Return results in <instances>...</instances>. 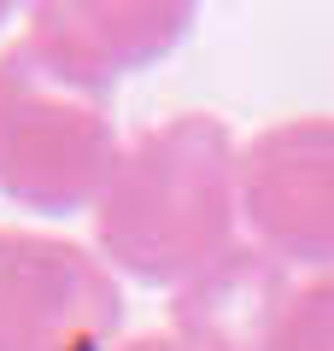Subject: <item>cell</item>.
I'll return each instance as SVG.
<instances>
[{
	"instance_id": "obj_1",
	"label": "cell",
	"mask_w": 334,
	"mask_h": 351,
	"mask_svg": "<svg viewBox=\"0 0 334 351\" xmlns=\"http://www.w3.org/2000/svg\"><path fill=\"white\" fill-rule=\"evenodd\" d=\"M241 147L211 112H176L135 129L94 205V240L111 276L188 287L235 252Z\"/></svg>"
},
{
	"instance_id": "obj_2",
	"label": "cell",
	"mask_w": 334,
	"mask_h": 351,
	"mask_svg": "<svg viewBox=\"0 0 334 351\" xmlns=\"http://www.w3.org/2000/svg\"><path fill=\"white\" fill-rule=\"evenodd\" d=\"M124 135L111 100L59 76L36 47L0 59V188L30 211H82L100 205Z\"/></svg>"
},
{
	"instance_id": "obj_3",
	"label": "cell",
	"mask_w": 334,
	"mask_h": 351,
	"mask_svg": "<svg viewBox=\"0 0 334 351\" xmlns=\"http://www.w3.org/2000/svg\"><path fill=\"white\" fill-rule=\"evenodd\" d=\"M241 223L287 269L334 276V117H287L241 147Z\"/></svg>"
},
{
	"instance_id": "obj_4",
	"label": "cell",
	"mask_w": 334,
	"mask_h": 351,
	"mask_svg": "<svg viewBox=\"0 0 334 351\" xmlns=\"http://www.w3.org/2000/svg\"><path fill=\"white\" fill-rule=\"evenodd\" d=\"M124 293L100 258L47 234H0V351H118Z\"/></svg>"
},
{
	"instance_id": "obj_5",
	"label": "cell",
	"mask_w": 334,
	"mask_h": 351,
	"mask_svg": "<svg viewBox=\"0 0 334 351\" xmlns=\"http://www.w3.org/2000/svg\"><path fill=\"white\" fill-rule=\"evenodd\" d=\"M194 29V6L170 0H111V6H41L30 47L53 64L59 76L111 94L124 76L153 71L170 59Z\"/></svg>"
},
{
	"instance_id": "obj_6",
	"label": "cell",
	"mask_w": 334,
	"mask_h": 351,
	"mask_svg": "<svg viewBox=\"0 0 334 351\" xmlns=\"http://www.w3.org/2000/svg\"><path fill=\"white\" fill-rule=\"evenodd\" d=\"M293 269L258 246H235L223 263L170 293V322L188 351H276Z\"/></svg>"
},
{
	"instance_id": "obj_7",
	"label": "cell",
	"mask_w": 334,
	"mask_h": 351,
	"mask_svg": "<svg viewBox=\"0 0 334 351\" xmlns=\"http://www.w3.org/2000/svg\"><path fill=\"white\" fill-rule=\"evenodd\" d=\"M276 351H334V276H311L293 287Z\"/></svg>"
},
{
	"instance_id": "obj_8",
	"label": "cell",
	"mask_w": 334,
	"mask_h": 351,
	"mask_svg": "<svg viewBox=\"0 0 334 351\" xmlns=\"http://www.w3.org/2000/svg\"><path fill=\"white\" fill-rule=\"evenodd\" d=\"M118 351H188V346L176 334H135V339H124Z\"/></svg>"
}]
</instances>
